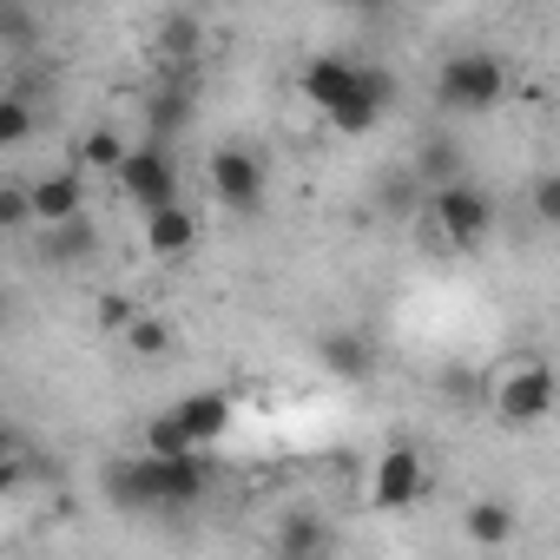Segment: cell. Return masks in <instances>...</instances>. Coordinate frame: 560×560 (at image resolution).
Here are the masks:
<instances>
[{"instance_id":"cell-1","label":"cell","mask_w":560,"mask_h":560,"mask_svg":"<svg viewBox=\"0 0 560 560\" xmlns=\"http://www.w3.org/2000/svg\"><path fill=\"white\" fill-rule=\"evenodd\" d=\"M211 488V468L205 455H126V462H106V494L126 508V514H178L191 501H205Z\"/></svg>"},{"instance_id":"cell-2","label":"cell","mask_w":560,"mask_h":560,"mask_svg":"<svg viewBox=\"0 0 560 560\" xmlns=\"http://www.w3.org/2000/svg\"><path fill=\"white\" fill-rule=\"evenodd\" d=\"M501 93H508V67H501L488 47H462V54H448L442 73H435V100H442L448 113H494Z\"/></svg>"},{"instance_id":"cell-3","label":"cell","mask_w":560,"mask_h":560,"mask_svg":"<svg viewBox=\"0 0 560 560\" xmlns=\"http://www.w3.org/2000/svg\"><path fill=\"white\" fill-rule=\"evenodd\" d=\"M429 224H435V237H442L448 250H475V244L494 231V198H488L481 185L455 178V185L429 191Z\"/></svg>"},{"instance_id":"cell-4","label":"cell","mask_w":560,"mask_h":560,"mask_svg":"<svg viewBox=\"0 0 560 560\" xmlns=\"http://www.w3.org/2000/svg\"><path fill=\"white\" fill-rule=\"evenodd\" d=\"M205 178H211V198H218L224 211H237V218L264 211L270 172H264V159H257L250 145H218V152H211V165H205Z\"/></svg>"},{"instance_id":"cell-5","label":"cell","mask_w":560,"mask_h":560,"mask_svg":"<svg viewBox=\"0 0 560 560\" xmlns=\"http://www.w3.org/2000/svg\"><path fill=\"white\" fill-rule=\"evenodd\" d=\"M547 409H553V370L547 363H508L494 376V416L508 429H534V422H547Z\"/></svg>"},{"instance_id":"cell-6","label":"cell","mask_w":560,"mask_h":560,"mask_svg":"<svg viewBox=\"0 0 560 560\" xmlns=\"http://www.w3.org/2000/svg\"><path fill=\"white\" fill-rule=\"evenodd\" d=\"M389 106H396V80H389L383 67H370V60H357V73H350V86H343V100H337V106H330L324 119H330L337 132H350V139H357V132H376Z\"/></svg>"},{"instance_id":"cell-7","label":"cell","mask_w":560,"mask_h":560,"mask_svg":"<svg viewBox=\"0 0 560 560\" xmlns=\"http://www.w3.org/2000/svg\"><path fill=\"white\" fill-rule=\"evenodd\" d=\"M422 488H429V462H422V448L396 442V448H383V455H376V468H370V508L402 514V508H416V501H422Z\"/></svg>"},{"instance_id":"cell-8","label":"cell","mask_w":560,"mask_h":560,"mask_svg":"<svg viewBox=\"0 0 560 560\" xmlns=\"http://www.w3.org/2000/svg\"><path fill=\"white\" fill-rule=\"evenodd\" d=\"M119 185H126V198H132L145 218H152V211H165V205H178V165H172V152H165V145H126Z\"/></svg>"},{"instance_id":"cell-9","label":"cell","mask_w":560,"mask_h":560,"mask_svg":"<svg viewBox=\"0 0 560 560\" xmlns=\"http://www.w3.org/2000/svg\"><path fill=\"white\" fill-rule=\"evenodd\" d=\"M27 211H34V224H40V231L86 218V172H80V165H67V172L34 178V185H27Z\"/></svg>"},{"instance_id":"cell-10","label":"cell","mask_w":560,"mask_h":560,"mask_svg":"<svg viewBox=\"0 0 560 560\" xmlns=\"http://www.w3.org/2000/svg\"><path fill=\"white\" fill-rule=\"evenodd\" d=\"M172 422L185 429V442H191V448H211V442H224V429L237 422V402H231L224 389H198V396L172 402Z\"/></svg>"},{"instance_id":"cell-11","label":"cell","mask_w":560,"mask_h":560,"mask_svg":"<svg viewBox=\"0 0 560 560\" xmlns=\"http://www.w3.org/2000/svg\"><path fill=\"white\" fill-rule=\"evenodd\" d=\"M330 521L317 514V508H291L284 521H277V540H270V553L277 560H330Z\"/></svg>"},{"instance_id":"cell-12","label":"cell","mask_w":560,"mask_h":560,"mask_svg":"<svg viewBox=\"0 0 560 560\" xmlns=\"http://www.w3.org/2000/svg\"><path fill=\"white\" fill-rule=\"evenodd\" d=\"M317 357H324V370L343 376V383H370V376H376V343H370L363 330H330V337L317 343Z\"/></svg>"},{"instance_id":"cell-13","label":"cell","mask_w":560,"mask_h":560,"mask_svg":"<svg viewBox=\"0 0 560 560\" xmlns=\"http://www.w3.org/2000/svg\"><path fill=\"white\" fill-rule=\"evenodd\" d=\"M191 244H198V211L165 205V211L145 218V250L152 257H191Z\"/></svg>"},{"instance_id":"cell-14","label":"cell","mask_w":560,"mask_h":560,"mask_svg":"<svg viewBox=\"0 0 560 560\" xmlns=\"http://www.w3.org/2000/svg\"><path fill=\"white\" fill-rule=\"evenodd\" d=\"M350 73H357V60H350V54H317V60L304 67V80H298V86H304V100H311L317 113H330V106L343 100Z\"/></svg>"},{"instance_id":"cell-15","label":"cell","mask_w":560,"mask_h":560,"mask_svg":"<svg viewBox=\"0 0 560 560\" xmlns=\"http://www.w3.org/2000/svg\"><path fill=\"white\" fill-rule=\"evenodd\" d=\"M93 250H100V231H93V218L54 224V231L40 237V264H54V270H67V264H86Z\"/></svg>"},{"instance_id":"cell-16","label":"cell","mask_w":560,"mask_h":560,"mask_svg":"<svg viewBox=\"0 0 560 560\" xmlns=\"http://www.w3.org/2000/svg\"><path fill=\"white\" fill-rule=\"evenodd\" d=\"M462 527H468V540H475V547H508L521 521H514V508H508V501H475V508L462 514Z\"/></svg>"},{"instance_id":"cell-17","label":"cell","mask_w":560,"mask_h":560,"mask_svg":"<svg viewBox=\"0 0 560 560\" xmlns=\"http://www.w3.org/2000/svg\"><path fill=\"white\" fill-rule=\"evenodd\" d=\"M145 119H152V132H159L152 145H165V139H172V132H178V126L191 119V93H185V86H165V93H152Z\"/></svg>"},{"instance_id":"cell-18","label":"cell","mask_w":560,"mask_h":560,"mask_svg":"<svg viewBox=\"0 0 560 560\" xmlns=\"http://www.w3.org/2000/svg\"><path fill=\"white\" fill-rule=\"evenodd\" d=\"M34 100H21V93H0V152H14V145H27L34 139Z\"/></svg>"},{"instance_id":"cell-19","label":"cell","mask_w":560,"mask_h":560,"mask_svg":"<svg viewBox=\"0 0 560 560\" xmlns=\"http://www.w3.org/2000/svg\"><path fill=\"white\" fill-rule=\"evenodd\" d=\"M80 165H86V172H119V165H126V139H119L113 126H93V132L80 139Z\"/></svg>"},{"instance_id":"cell-20","label":"cell","mask_w":560,"mask_h":560,"mask_svg":"<svg viewBox=\"0 0 560 560\" xmlns=\"http://www.w3.org/2000/svg\"><path fill=\"white\" fill-rule=\"evenodd\" d=\"M416 172H422L435 191H442V185H455V178H462V145H455V139H429V145H422V159H416Z\"/></svg>"},{"instance_id":"cell-21","label":"cell","mask_w":560,"mask_h":560,"mask_svg":"<svg viewBox=\"0 0 560 560\" xmlns=\"http://www.w3.org/2000/svg\"><path fill=\"white\" fill-rule=\"evenodd\" d=\"M139 455L172 462V455H198V448L185 442V429H178V422H172V409H165V416H152V422H145V448H139Z\"/></svg>"},{"instance_id":"cell-22","label":"cell","mask_w":560,"mask_h":560,"mask_svg":"<svg viewBox=\"0 0 560 560\" xmlns=\"http://www.w3.org/2000/svg\"><path fill=\"white\" fill-rule=\"evenodd\" d=\"M126 343H132L139 357H165V350H172V324H165V317H145V311H139V317L126 324Z\"/></svg>"},{"instance_id":"cell-23","label":"cell","mask_w":560,"mask_h":560,"mask_svg":"<svg viewBox=\"0 0 560 560\" xmlns=\"http://www.w3.org/2000/svg\"><path fill=\"white\" fill-rule=\"evenodd\" d=\"M159 40H165V54H172V60H178V67H185V60H191V54H198V21H191V14H172V21H165V34H159Z\"/></svg>"},{"instance_id":"cell-24","label":"cell","mask_w":560,"mask_h":560,"mask_svg":"<svg viewBox=\"0 0 560 560\" xmlns=\"http://www.w3.org/2000/svg\"><path fill=\"white\" fill-rule=\"evenodd\" d=\"M0 40L34 47V40H40V14H27V8H0Z\"/></svg>"},{"instance_id":"cell-25","label":"cell","mask_w":560,"mask_h":560,"mask_svg":"<svg viewBox=\"0 0 560 560\" xmlns=\"http://www.w3.org/2000/svg\"><path fill=\"white\" fill-rule=\"evenodd\" d=\"M34 211H27V185H0V231H27Z\"/></svg>"},{"instance_id":"cell-26","label":"cell","mask_w":560,"mask_h":560,"mask_svg":"<svg viewBox=\"0 0 560 560\" xmlns=\"http://www.w3.org/2000/svg\"><path fill=\"white\" fill-rule=\"evenodd\" d=\"M534 218H540V224H553V218H560V178H553V172L534 185Z\"/></svg>"},{"instance_id":"cell-27","label":"cell","mask_w":560,"mask_h":560,"mask_svg":"<svg viewBox=\"0 0 560 560\" xmlns=\"http://www.w3.org/2000/svg\"><path fill=\"white\" fill-rule=\"evenodd\" d=\"M27 475H34V468H27L21 455H0V501H8V494H14V488L27 481Z\"/></svg>"},{"instance_id":"cell-28","label":"cell","mask_w":560,"mask_h":560,"mask_svg":"<svg viewBox=\"0 0 560 560\" xmlns=\"http://www.w3.org/2000/svg\"><path fill=\"white\" fill-rule=\"evenodd\" d=\"M132 317H139V311H132L126 298H106V304H100V324H106V330H126Z\"/></svg>"},{"instance_id":"cell-29","label":"cell","mask_w":560,"mask_h":560,"mask_svg":"<svg viewBox=\"0 0 560 560\" xmlns=\"http://www.w3.org/2000/svg\"><path fill=\"white\" fill-rule=\"evenodd\" d=\"M0 455H14V429L8 422H0Z\"/></svg>"}]
</instances>
